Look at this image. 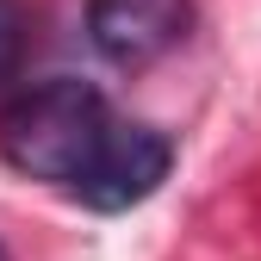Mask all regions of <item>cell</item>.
I'll use <instances>...</instances> for the list:
<instances>
[{"instance_id": "6da1fadb", "label": "cell", "mask_w": 261, "mask_h": 261, "mask_svg": "<svg viewBox=\"0 0 261 261\" xmlns=\"http://www.w3.org/2000/svg\"><path fill=\"white\" fill-rule=\"evenodd\" d=\"M112 130H118V118H112L106 93L93 81L50 75V81H38V87L7 100V112H0V155L25 180L62 187L75 199L87 187V174L100 168Z\"/></svg>"}, {"instance_id": "7a4b0ae2", "label": "cell", "mask_w": 261, "mask_h": 261, "mask_svg": "<svg viewBox=\"0 0 261 261\" xmlns=\"http://www.w3.org/2000/svg\"><path fill=\"white\" fill-rule=\"evenodd\" d=\"M168 168H174V143L162 137L155 124L118 118L112 143H106V155H100V168L87 174V187L75 193V199H81L87 212H130V205H143L149 193L168 180Z\"/></svg>"}, {"instance_id": "3957f363", "label": "cell", "mask_w": 261, "mask_h": 261, "mask_svg": "<svg viewBox=\"0 0 261 261\" xmlns=\"http://www.w3.org/2000/svg\"><path fill=\"white\" fill-rule=\"evenodd\" d=\"M193 25L187 0H87V31L93 50L118 69H143V62L168 56Z\"/></svg>"}, {"instance_id": "277c9868", "label": "cell", "mask_w": 261, "mask_h": 261, "mask_svg": "<svg viewBox=\"0 0 261 261\" xmlns=\"http://www.w3.org/2000/svg\"><path fill=\"white\" fill-rule=\"evenodd\" d=\"M25 62V0H0V93L19 81Z\"/></svg>"}, {"instance_id": "5b68a950", "label": "cell", "mask_w": 261, "mask_h": 261, "mask_svg": "<svg viewBox=\"0 0 261 261\" xmlns=\"http://www.w3.org/2000/svg\"><path fill=\"white\" fill-rule=\"evenodd\" d=\"M0 261H7V249H0Z\"/></svg>"}]
</instances>
